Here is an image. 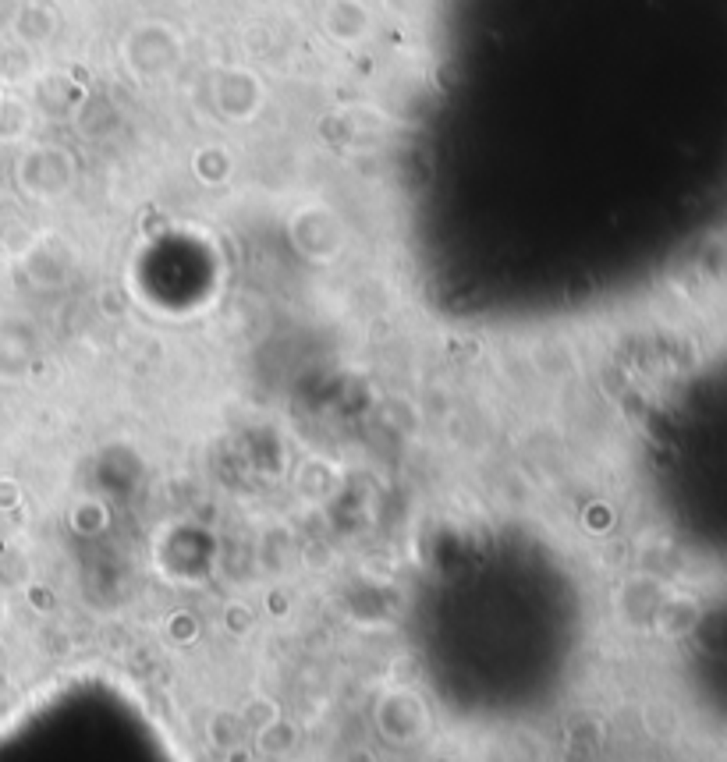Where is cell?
<instances>
[{"label":"cell","mask_w":727,"mask_h":762,"mask_svg":"<svg viewBox=\"0 0 727 762\" xmlns=\"http://www.w3.org/2000/svg\"><path fill=\"white\" fill-rule=\"evenodd\" d=\"M227 628H231V635L248 631V628H252V610H248L245 603H231V606H227Z\"/></svg>","instance_id":"obj_1"}]
</instances>
